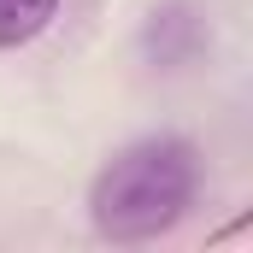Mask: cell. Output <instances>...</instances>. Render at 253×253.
<instances>
[{
	"instance_id": "6da1fadb",
	"label": "cell",
	"mask_w": 253,
	"mask_h": 253,
	"mask_svg": "<svg viewBox=\"0 0 253 253\" xmlns=\"http://www.w3.org/2000/svg\"><path fill=\"white\" fill-rule=\"evenodd\" d=\"M200 194V153L183 135H141L118 147L94 183H88V218L106 242H159L189 218Z\"/></svg>"
},
{
	"instance_id": "3957f363",
	"label": "cell",
	"mask_w": 253,
	"mask_h": 253,
	"mask_svg": "<svg viewBox=\"0 0 253 253\" xmlns=\"http://www.w3.org/2000/svg\"><path fill=\"white\" fill-rule=\"evenodd\" d=\"M53 12H59V0H0V53L36 42L53 24Z\"/></svg>"
},
{
	"instance_id": "7a4b0ae2",
	"label": "cell",
	"mask_w": 253,
	"mask_h": 253,
	"mask_svg": "<svg viewBox=\"0 0 253 253\" xmlns=\"http://www.w3.org/2000/svg\"><path fill=\"white\" fill-rule=\"evenodd\" d=\"M194 42H200V24H194L183 6L153 12V24H147V53H153L159 65H183L194 53Z\"/></svg>"
}]
</instances>
